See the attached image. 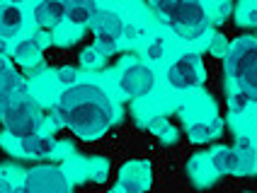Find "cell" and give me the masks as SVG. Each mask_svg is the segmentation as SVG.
Instances as JSON below:
<instances>
[{"label":"cell","instance_id":"cell-1","mask_svg":"<svg viewBox=\"0 0 257 193\" xmlns=\"http://www.w3.org/2000/svg\"><path fill=\"white\" fill-rule=\"evenodd\" d=\"M58 121L83 140H95L107 133L116 121V106L109 94L95 82L66 87L56 104Z\"/></svg>","mask_w":257,"mask_h":193},{"label":"cell","instance_id":"cell-2","mask_svg":"<svg viewBox=\"0 0 257 193\" xmlns=\"http://www.w3.org/2000/svg\"><path fill=\"white\" fill-rule=\"evenodd\" d=\"M153 10L160 12L172 29L175 27H204L209 14L201 0H151Z\"/></svg>","mask_w":257,"mask_h":193},{"label":"cell","instance_id":"cell-3","mask_svg":"<svg viewBox=\"0 0 257 193\" xmlns=\"http://www.w3.org/2000/svg\"><path fill=\"white\" fill-rule=\"evenodd\" d=\"M73 188L71 172H66L58 164H39L32 166L25 181H22V191L27 193H66Z\"/></svg>","mask_w":257,"mask_h":193},{"label":"cell","instance_id":"cell-4","mask_svg":"<svg viewBox=\"0 0 257 193\" xmlns=\"http://www.w3.org/2000/svg\"><path fill=\"white\" fill-rule=\"evenodd\" d=\"M257 66V39L255 36H240L230 44L226 54V75L240 84L245 75Z\"/></svg>","mask_w":257,"mask_h":193},{"label":"cell","instance_id":"cell-5","mask_svg":"<svg viewBox=\"0 0 257 193\" xmlns=\"http://www.w3.org/2000/svg\"><path fill=\"white\" fill-rule=\"evenodd\" d=\"M119 87L126 96H134V99H141V96H148L156 87V75L153 70L148 68L141 60H131L124 68L119 70Z\"/></svg>","mask_w":257,"mask_h":193},{"label":"cell","instance_id":"cell-6","mask_svg":"<svg viewBox=\"0 0 257 193\" xmlns=\"http://www.w3.org/2000/svg\"><path fill=\"white\" fill-rule=\"evenodd\" d=\"M165 80L172 90H189V87H197L199 82H204V66H201V58L194 54L180 56L177 60H172L168 72H165Z\"/></svg>","mask_w":257,"mask_h":193},{"label":"cell","instance_id":"cell-7","mask_svg":"<svg viewBox=\"0 0 257 193\" xmlns=\"http://www.w3.org/2000/svg\"><path fill=\"white\" fill-rule=\"evenodd\" d=\"M63 150H68L63 142H58L54 136H32V138L17 140V157L25 160H54V157H66Z\"/></svg>","mask_w":257,"mask_h":193},{"label":"cell","instance_id":"cell-8","mask_svg":"<svg viewBox=\"0 0 257 193\" xmlns=\"http://www.w3.org/2000/svg\"><path fill=\"white\" fill-rule=\"evenodd\" d=\"M151 162L146 160H134L128 164L121 166L119 179L114 184V191H126V193H141L146 188H151Z\"/></svg>","mask_w":257,"mask_h":193},{"label":"cell","instance_id":"cell-9","mask_svg":"<svg viewBox=\"0 0 257 193\" xmlns=\"http://www.w3.org/2000/svg\"><path fill=\"white\" fill-rule=\"evenodd\" d=\"M216 174H245V160L238 148H216L206 157Z\"/></svg>","mask_w":257,"mask_h":193},{"label":"cell","instance_id":"cell-10","mask_svg":"<svg viewBox=\"0 0 257 193\" xmlns=\"http://www.w3.org/2000/svg\"><path fill=\"white\" fill-rule=\"evenodd\" d=\"M3 128H5V136L13 140L32 138V136L42 133L44 116H39L37 111L34 114H25V116H17V118H10V121H3Z\"/></svg>","mask_w":257,"mask_h":193},{"label":"cell","instance_id":"cell-11","mask_svg":"<svg viewBox=\"0 0 257 193\" xmlns=\"http://www.w3.org/2000/svg\"><path fill=\"white\" fill-rule=\"evenodd\" d=\"M34 20L46 32L56 29L61 22H66V5H63V0H39L37 8H34Z\"/></svg>","mask_w":257,"mask_h":193},{"label":"cell","instance_id":"cell-12","mask_svg":"<svg viewBox=\"0 0 257 193\" xmlns=\"http://www.w3.org/2000/svg\"><path fill=\"white\" fill-rule=\"evenodd\" d=\"M25 24V12L20 8V2H8L0 8V34L13 39L15 34Z\"/></svg>","mask_w":257,"mask_h":193},{"label":"cell","instance_id":"cell-13","mask_svg":"<svg viewBox=\"0 0 257 193\" xmlns=\"http://www.w3.org/2000/svg\"><path fill=\"white\" fill-rule=\"evenodd\" d=\"M42 39H37V36H27V39H22V42L15 46V60L17 63H22V66H32V63H37L39 60V51H42Z\"/></svg>","mask_w":257,"mask_h":193},{"label":"cell","instance_id":"cell-14","mask_svg":"<svg viewBox=\"0 0 257 193\" xmlns=\"http://www.w3.org/2000/svg\"><path fill=\"white\" fill-rule=\"evenodd\" d=\"M218 130H221V124L216 121V124H209V121H192L189 128H187V136L192 142H206V140H211L214 136H218Z\"/></svg>","mask_w":257,"mask_h":193},{"label":"cell","instance_id":"cell-15","mask_svg":"<svg viewBox=\"0 0 257 193\" xmlns=\"http://www.w3.org/2000/svg\"><path fill=\"white\" fill-rule=\"evenodd\" d=\"M165 51H168V42L163 36H153L143 44V60L146 63H158L165 58Z\"/></svg>","mask_w":257,"mask_h":193},{"label":"cell","instance_id":"cell-16","mask_svg":"<svg viewBox=\"0 0 257 193\" xmlns=\"http://www.w3.org/2000/svg\"><path fill=\"white\" fill-rule=\"evenodd\" d=\"M151 130H153V136H158V140H160L163 145H175V142L180 140L177 128H175L168 118H158L156 124L151 126Z\"/></svg>","mask_w":257,"mask_h":193},{"label":"cell","instance_id":"cell-17","mask_svg":"<svg viewBox=\"0 0 257 193\" xmlns=\"http://www.w3.org/2000/svg\"><path fill=\"white\" fill-rule=\"evenodd\" d=\"M104 60H107V56L100 51V46H97V44L87 46L85 51L80 54V66H83V68H97V66H102Z\"/></svg>","mask_w":257,"mask_h":193},{"label":"cell","instance_id":"cell-18","mask_svg":"<svg viewBox=\"0 0 257 193\" xmlns=\"http://www.w3.org/2000/svg\"><path fill=\"white\" fill-rule=\"evenodd\" d=\"M250 102H252V92H247L245 87H240L238 92H233V96H230V109L233 111H243Z\"/></svg>","mask_w":257,"mask_h":193},{"label":"cell","instance_id":"cell-19","mask_svg":"<svg viewBox=\"0 0 257 193\" xmlns=\"http://www.w3.org/2000/svg\"><path fill=\"white\" fill-rule=\"evenodd\" d=\"M56 75H58V82L63 84V87H73V84H78V78H80L75 68H58Z\"/></svg>","mask_w":257,"mask_h":193},{"label":"cell","instance_id":"cell-20","mask_svg":"<svg viewBox=\"0 0 257 193\" xmlns=\"http://www.w3.org/2000/svg\"><path fill=\"white\" fill-rule=\"evenodd\" d=\"M5 172V166L0 169V191H17V188H22V181H15V179H8V174H3Z\"/></svg>","mask_w":257,"mask_h":193},{"label":"cell","instance_id":"cell-21","mask_svg":"<svg viewBox=\"0 0 257 193\" xmlns=\"http://www.w3.org/2000/svg\"><path fill=\"white\" fill-rule=\"evenodd\" d=\"M240 87H245L247 92H255V90H257V66L250 70L247 75H245V80L240 82Z\"/></svg>","mask_w":257,"mask_h":193},{"label":"cell","instance_id":"cell-22","mask_svg":"<svg viewBox=\"0 0 257 193\" xmlns=\"http://www.w3.org/2000/svg\"><path fill=\"white\" fill-rule=\"evenodd\" d=\"M228 44H226V39H221V36H216V42L211 44V54L214 56H223L226 58V54H228Z\"/></svg>","mask_w":257,"mask_h":193},{"label":"cell","instance_id":"cell-23","mask_svg":"<svg viewBox=\"0 0 257 193\" xmlns=\"http://www.w3.org/2000/svg\"><path fill=\"white\" fill-rule=\"evenodd\" d=\"M10 96H13V92H10V90L0 87V114H3V109H5V104L10 102Z\"/></svg>","mask_w":257,"mask_h":193},{"label":"cell","instance_id":"cell-24","mask_svg":"<svg viewBox=\"0 0 257 193\" xmlns=\"http://www.w3.org/2000/svg\"><path fill=\"white\" fill-rule=\"evenodd\" d=\"M243 22H247V24H257V8H252V10H247V14H245Z\"/></svg>","mask_w":257,"mask_h":193},{"label":"cell","instance_id":"cell-25","mask_svg":"<svg viewBox=\"0 0 257 193\" xmlns=\"http://www.w3.org/2000/svg\"><path fill=\"white\" fill-rule=\"evenodd\" d=\"M5 51H8V44H5V42H3V39H0V58L5 56Z\"/></svg>","mask_w":257,"mask_h":193},{"label":"cell","instance_id":"cell-26","mask_svg":"<svg viewBox=\"0 0 257 193\" xmlns=\"http://www.w3.org/2000/svg\"><path fill=\"white\" fill-rule=\"evenodd\" d=\"M252 102H255V104H257V90H255V92H252Z\"/></svg>","mask_w":257,"mask_h":193},{"label":"cell","instance_id":"cell-27","mask_svg":"<svg viewBox=\"0 0 257 193\" xmlns=\"http://www.w3.org/2000/svg\"><path fill=\"white\" fill-rule=\"evenodd\" d=\"M0 2H3V0H0Z\"/></svg>","mask_w":257,"mask_h":193}]
</instances>
